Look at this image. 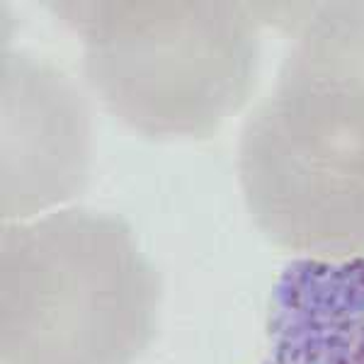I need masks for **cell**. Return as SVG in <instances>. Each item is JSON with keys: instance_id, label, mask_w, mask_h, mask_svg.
Masks as SVG:
<instances>
[{"instance_id": "2", "label": "cell", "mask_w": 364, "mask_h": 364, "mask_svg": "<svg viewBox=\"0 0 364 364\" xmlns=\"http://www.w3.org/2000/svg\"><path fill=\"white\" fill-rule=\"evenodd\" d=\"M161 274L117 214L63 209L0 228V362L134 364Z\"/></svg>"}, {"instance_id": "4", "label": "cell", "mask_w": 364, "mask_h": 364, "mask_svg": "<svg viewBox=\"0 0 364 364\" xmlns=\"http://www.w3.org/2000/svg\"><path fill=\"white\" fill-rule=\"evenodd\" d=\"M92 163L90 109L61 70L3 54V219H27L83 192Z\"/></svg>"}, {"instance_id": "5", "label": "cell", "mask_w": 364, "mask_h": 364, "mask_svg": "<svg viewBox=\"0 0 364 364\" xmlns=\"http://www.w3.org/2000/svg\"><path fill=\"white\" fill-rule=\"evenodd\" d=\"M265 364H364V255L299 257L274 282Z\"/></svg>"}, {"instance_id": "1", "label": "cell", "mask_w": 364, "mask_h": 364, "mask_svg": "<svg viewBox=\"0 0 364 364\" xmlns=\"http://www.w3.org/2000/svg\"><path fill=\"white\" fill-rule=\"evenodd\" d=\"M238 178L282 250L364 255V0L318 3L245 122Z\"/></svg>"}, {"instance_id": "3", "label": "cell", "mask_w": 364, "mask_h": 364, "mask_svg": "<svg viewBox=\"0 0 364 364\" xmlns=\"http://www.w3.org/2000/svg\"><path fill=\"white\" fill-rule=\"evenodd\" d=\"M49 10L78 34L105 107L149 139H209L255 90L260 22L245 3L68 0Z\"/></svg>"}]
</instances>
